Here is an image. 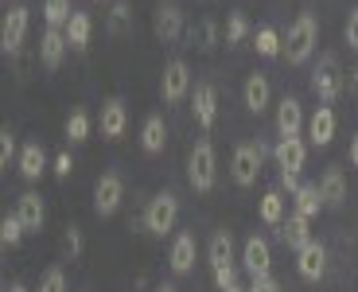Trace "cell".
<instances>
[{"instance_id":"bcb514c9","label":"cell","mask_w":358,"mask_h":292,"mask_svg":"<svg viewBox=\"0 0 358 292\" xmlns=\"http://www.w3.org/2000/svg\"><path fill=\"white\" fill-rule=\"evenodd\" d=\"M350 82H355V90H358V67H355V71H350Z\"/></svg>"},{"instance_id":"8fae6325","label":"cell","mask_w":358,"mask_h":292,"mask_svg":"<svg viewBox=\"0 0 358 292\" xmlns=\"http://www.w3.org/2000/svg\"><path fill=\"white\" fill-rule=\"evenodd\" d=\"M101 137L106 141H121L125 137V129H129V109H125V102L121 97H109L106 106H101Z\"/></svg>"},{"instance_id":"d4e9b609","label":"cell","mask_w":358,"mask_h":292,"mask_svg":"<svg viewBox=\"0 0 358 292\" xmlns=\"http://www.w3.org/2000/svg\"><path fill=\"white\" fill-rule=\"evenodd\" d=\"M90 32H94L90 16H86V12H74L71 24H66V43H71L74 51H86V47H90Z\"/></svg>"},{"instance_id":"4fadbf2b","label":"cell","mask_w":358,"mask_h":292,"mask_svg":"<svg viewBox=\"0 0 358 292\" xmlns=\"http://www.w3.org/2000/svg\"><path fill=\"white\" fill-rule=\"evenodd\" d=\"M16 218L24 222V230H27V234H39V230H43V222H47L43 199H39L36 191H24V195L16 199Z\"/></svg>"},{"instance_id":"5b68a950","label":"cell","mask_w":358,"mask_h":292,"mask_svg":"<svg viewBox=\"0 0 358 292\" xmlns=\"http://www.w3.org/2000/svg\"><path fill=\"white\" fill-rule=\"evenodd\" d=\"M312 90L323 106L343 94V74H339V59H335V55H323L320 59V67H315V74H312Z\"/></svg>"},{"instance_id":"7c38bea8","label":"cell","mask_w":358,"mask_h":292,"mask_svg":"<svg viewBox=\"0 0 358 292\" xmlns=\"http://www.w3.org/2000/svg\"><path fill=\"white\" fill-rule=\"evenodd\" d=\"M296 269H300L304 281H320V277L327 273V249L312 238L304 249H296Z\"/></svg>"},{"instance_id":"b9f144b4","label":"cell","mask_w":358,"mask_h":292,"mask_svg":"<svg viewBox=\"0 0 358 292\" xmlns=\"http://www.w3.org/2000/svg\"><path fill=\"white\" fill-rule=\"evenodd\" d=\"M300 187H304V183H300V176H296V172H280V191L296 195Z\"/></svg>"},{"instance_id":"484cf974","label":"cell","mask_w":358,"mask_h":292,"mask_svg":"<svg viewBox=\"0 0 358 292\" xmlns=\"http://www.w3.org/2000/svg\"><path fill=\"white\" fill-rule=\"evenodd\" d=\"M261 222H268V226L285 222V191H280V187L261 195Z\"/></svg>"},{"instance_id":"ac0fdd59","label":"cell","mask_w":358,"mask_h":292,"mask_svg":"<svg viewBox=\"0 0 358 292\" xmlns=\"http://www.w3.org/2000/svg\"><path fill=\"white\" fill-rule=\"evenodd\" d=\"M16 168H20V176H24L27 183H36V179L47 172V152H43V144H39V141H27L24 148H20Z\"/></svg>"},{"instance_id":"f1b7e54d","label":"cell","mask_w":358,"mask_h":292,"mask_svg":"<svg viewBox=\"0 0 358 292\" xmlns=\"http://www.w3.org/2000/svg\"><path fill=\"white\" fill-rule=\"evenodd\" d=\"M253 47H257V55H265V59H277V55H285V39H280L277 27H261L257 36H253Z\"/></svg>"},{"instance_id":"3957f363","label":"cell","mask_w":358,"mask_h":292,"mask_svg":"<svg viewBox=\"0 0 358 292\" xmlns=\"http://www.w3.org/2000/svg\"><path fill=\"white\" fill-rule=\"evenodd\" d=\"M187 179L195 191H210L218 179V160H215V144L210 141H195V148H191L187 156Z\"/></svg>"},{"instance_id":"d6986e66","label":"cell","mask_w":358,"mask_h":292,"mask_svg":"<svg viewBox=\"0 0 358 292\" xmlns=\"http://www.w3.org/2000/svg\"><path fill=\"white\" fill-rule=\"evenodd\" d=\"M242 97H245V109H250V113H265L268 102H273V86H268L265 74H250L245 86H242Z\"/></svg>"},{"instance_id":"1f68e13d","label":"cell","mask_w":358,"mask_h":292,"mask_svg":"<svg viewBox=\"0 0 358 292\" xmlns=\"http://www.w3.org/2000/svg\"><path fill=\"white\" fill-rule=\"evenodd\" d=\"M66 137H71L74 144H82L90 137V113L86 109H74V113L66 117Z\"/></svg>"},{"instance_id":"5bb4252c","label":"cell","mask_w":358,"mask_h":292,"mask_svg":"<svg viewBox=\"0 0 358 292\" xmlns=\"http://www.w3.org/2000/svg\"><path fill=\"white\" fill-rule=\"evenodd\" d=\"M273 156H277L280 172H296V176H300V168H304V160H308V144L300 141V137H280Z\"/></svg>"},{"instance_id":"836d02e7","label":"cell","mask_w":358,"mask_h":292,"mask_svg":"<svg viewBox=\"0 0 358 292\" xmlns=\"http://www.w3.org/2000/svg\"><path fill=\"white\" fill-rule=\"evenodd\" d=\"M39 292H66V273L59 265L55 269H47L43 273V281H39Z\"/></svg>"},{"instance_id":"ab89813d","label":"cell","mask_w":358,"mask_h":292,"mask_svg":"<svg viewBox=\"0 0 358 292\" xmlns=\"http://www.w3.org/2000/svg\"><path fill=\"white\" fill-rule=\"evenodd\" d=\"M74 172V160H71V152H59V156H55V176L59 179H66Z\"/></svg>"},{"instance_id":"7dc6e473","label":"cell","mask_w":358,"mask_h":292,"mask_svg":"<svg viewBox=\"0 0 358 292\" xmlns=\"http://www.w3.org/2000/svg\"><path fill=\"white\" fill-rule=\"evenodd\" d=\"M226 292H245V288H242V284H238V288H226Z\"/></svg>"},{"instance_id":"52a82bcc","label":"cell","mask_w":358,"mask_h":292,"mask_svg":"<svg viewBox=\"0 0 358 292\" xmlns=\"http://www.w3.org/2000/svg\"><path fill=\"white\" fill-rule=\"evenodd\" d=\"M121 199H125V183H121V176H117V172L98 176V183H94V211H98V218L117 214Z\"/></svg>"},{"instance_id":"30bf717a","label":"cell","mask_w":358,"mask_h":292,"mask_svg":"<svg viewBox=\"0 0 358 292\" xmlns=\"http://www.w3.org/2000/svg\"><path fill=\"white\" fill-rule=\"evenodd\" d=\"M191 109H195V121L203 125V129H210V125L218 121V90L210 86V82H199V86L191 90Z\"/></svg>"},{"instance_id":"2e32d148","label":"cell","mask_w":358,"mask_h":292,"mask_svg":"<svg viewBox=\"0 0 358 292\" xmlns=\"http://www.w3.org/2000/svg\"><path fill=\"white\" fill-rule=\"evenodd\" d=\"M66 32H55V27H47L43 39H39V62H43L47 71H59L66 59Z\"/></svg>"},{"instance_id":"603a6c76","label":"cell","mask_w":358,"mask_h":292,"mask_svg":"<svg viewBox=\"0 0 358 292\" xmlns=\"http://www.w3.org/2000/svg\"><path fill=\"white\" fill-rule=\"evenodd\" d=\"M280 238H285L292 249H304L308 242H312V230H308V214H300V211L288 214V218L280 222Z\"/></svg>"},{"instance_id":"60d3db41","label":"cell","mask_w":358,"mask_h":292,"mask_svg":"<svg viewBox=\"0 0 358 292\" xmlns=\"http://www.w3.org/2000/svg\"><path fill=\"white\" fill-rule=\"evenodd\" d=\"M343 36H347L350 51H358V8H355V12H350V16H347V32H343Z\"/></svg>"},{"instance_id":"e575fe53","label":"cell","mask_w":358,"mask_h":292,"mask_svg":"<svg viewBox=\"0 0 358 292\" xmlns=\"http://www.w3.org/2000/svg\"><path fill=\"white\" fill-rule=\"evenodd\" d=\"M12 156H16V137H12V129L4 125V129H0V168H8Z\"/></svg>"},{"instance_id":"4dcf8cb0","label":"cell","mask_w":358,"mask_h":292,"mask_svg":"<svg viewBox=\"0 0 358 292\" xmlns=\"http://www.w3.org/2000/svg\"><path fill=\"white\" fill-rule=\"evenodd\" d=\"M24 234L27 230H24V222H20L16 214H4V218H0V246L4 249H16Z\"/></svg>"},{"instance_id":"8992f818","label":"cell","mask_w":358,"mask_h":292,"mask_svg":"<svg viewBox=\"0 0 358 292\" xmlns=\"http://www.w3.org/2000/svg\"><path fill=\"white\" fill-rule=\"evenodd\" d=\"M187 94H191V67L183 59H171L160 74V97L176 106V102H183Z\"/></svg>"},{"instance_id":"d6a6232c","label":"cell","mask_w":358,"mask_h":292,"mask_svg":"<svg viewBox=\"0 0 358 292\" xmlns=\"http://www.w3.org/2000/svg\"><path fill=\"white\" fill-rule=\"evenodd\" d=\"M245 36H250V20H245V12H234L226 20V43H242Z\"/></svg>"},{"instance_id":"4316f807","label":"cell","mask_w":358,"mask_h":292,"mask_svg":"<svg viewBox=\"0 0 358 292\" xmlns=\"http://www.w3.org/2000/svg\"><path fill=\"white\" fill-rule=\"evenodd\" d=\"M71 16H74L71 0H43V20H47V27H55V32H66Z\"/></svg>"},{"instance_id":"7402d4cb","label":"cell","mask_w":358,"mask_h":292,"mask_svg":"<svg viewBox=\"0 0 358 292\" xmlns=\"http://www.w3.org/2000/svg\"><path fill=\"white\" fill-rule=\"evenodd\" d=\"M164 144H168V125H164L160 113H148L141 125V148L148 156H156V152H164Z\"/></svg>"},{"instance_id":"ba28073f","label":"cell","mask_w":358,"mask_h":292,"mask_svg":"<svg viewBox=\"0 0 358 292\" xmlns=\"http://www.w3.org/2000/svg\"><path fill=\"white\" fill-rule=\"evenodd\" d=\"M27 24H31L27 8H12L8 16H4V24H0V51L16 55L20 47H24V39H27Z\"/></svg>"},{"instance_id":"74e56055","label":"cell","mask_w":358,"mask_h":292,"mask_svg":"<svg viewBox=\"0 0 358 292\" xmlns=\"http://www.w3.org/2000/svg\"><path fill=\"white\" fill-rule=\"evenodd\" d=\"M245 292H285V288H280V281H277V277L268 273V277H253V281H250V288H245Z\"/></svg>"},{"instance_id":"cb8c5ba5","label":"cell","mask_w":358,"mask_h":292,"mask_svg":"<svg viewBox=\"0 0 358 292\" xmlns=\"http://www.w3.org/2000/svg\"><path fill=\"white\" fill-rule=\"evenodd\" d=\"M320 195H323V203H327V207H343V203H347V179H343L339 168H327L320 176Z\"/></svg>"},{"instance_id":"9c48e42d","label":"cell","mask_w":358,"mask_h":292,"mask_svg":"<svg viewBox=\"0 0 358 292\" xmlns=\"http://www.w3.org/2000/svg\"><path fill=\"white\" fill-rule=\"evenodd\" d=\"M242 265H245V273H250V277H268V269H273V249H268L265 238H257V234L245 238Z\"/></svg>"},{"instance_id":"44dd1931","label":"cell","mask_w":358,"mask_h":292,"mask_svg":"<svg viewBox=\"0 0 358 292\" xmlns=\"http://www.w3.org/2000/svg\"><path fill=\"white\" fill-rule=\"evenodd\" d=\"M168 265H171V273H179V277L195 269V234H176L171 253H168Z\"/></svg>"},{"instance_id":"ee69618b","label":"cell","mask_w":358,"mask_h":292,"mask_svg":"<svg viewBox=\"0 0 358 292\" xmlns=\"http://www.w3.org/2000/svg\"><path fill=\"white\" fill-rule=\"evenodd\" d=\"M4 292H27V288H24V284H8Z\"/></svg>"},{"instance_id":"f6af8a7d","label":"cell","mask_w":358,"mask_h":292,"mask_svg":"<svg viewBox=\"0 0 358 292\" xmlns=\"http://www.w3.org/2000/svg\"><path fill=\"white\" fill-rule=\"evenodd\" d=\"M156 292H176V284H160V288H156Z\"/></svg>"},{"instance_id":"8d00e7d4","label":"cell","mask_w":358,"mask_h":292,"mask_svg":"<svg viewBox=\"0 0 358 292\" xmlns=\"http://www.w3.org/2000/svg\"><path fill=\"white\" fill-rule=\"evenodd\" d=\"M215 284H218V288H238V269H234V265H218L215 269Z\"/></svg>"},{"instance_id":"e0dca14e","label":"cell","mask_w":358,"mask_h":292,"mask_svg":"<svg viewBox=\"0 0 358 292\" xmlns=\"http://www.w3.org/2000/svg\"><path fill=\"white\" fill-rule=\"evenodd\" d=\"M308 141L315 148H327L335 141V109L331 106H320L312 117H308Z\"/></svg>"},{"instance_id":"d590c367","label":"cell","mask_w":358,"mask_h":292,"mask_svg":"<svg viewBox=\"0 0 358 292\" xmlns=\"http://www.w3.org/2000/svg\"><path fill=\"white\" fill-rule=\"evenodd\" d=\"M63 249H66L71 257H82L86 242H82V230H78V226H66V230H63Z\"/></svg>"},{"instance_id":"f35d334b","label":"cell","mask_w":358,"mask_h":292,"mask_svg":"<svg viewBox=\"0 0 358 292\" xmlns=\"http://www.w3.org/2000/svg\"><path fill=\"white\" fill-rule=\"evenodd\" d=\"M125 24H129V4H125V0H117V4H113V20H109V27H113V32H125Z\"/></svg>"},{"instance_id":"f546056e","label":"cell","mask_w":358,"mask_h":292,"mask_svg":"<svg viewBox=\"0 0 358 292\" xmlns=\"http://www.w3.org/2000/svg\"><path fill=\"white\" fill-rule=\"evenodd\" d=\"M292 199H296V211L308 214V218H312V214H320V207H327V203H323V195H320V183H304L300 191L292 195Z\"/></svg>"},{"instance_id":"6da1fadb","label":"cell","mask_w":358,"mask_h":292,"mask_svg":"<svg viewBox=\"0 0 358 292\" xmlns=\"http://www.w3.org/2000/svg\"><path fill=\"white\" fill-rule=\"evenodd\" d=\"M315 43H320V24H315L312 12H304V16L288 27V36H285V59L292 62V67H300V62H308L315 55Z\"/></svg>"},{"instance_id":"7a4b0ae2","label":"cell","mask_w":358,"mask_h":292,"mask_svg":"<svg viewBox=\"0 0 358 292\" xmlns=\"http://www.w3.org/2000/svg\"><path fill=\"white\" fill-rule=\"evenodd\" d=\"M179 222V199L171 191H160L148 199V207H144V230L156 234V238H164V234L176 230Z\"/></svg>"},{"instance_id":"83f0119b","label":"cell","mask_w":358,"mask_h":292,"mask_svg":"<svg viewBox=\"0 0 358 292\" xmlns=\"http://www.w3.org/2000/svg\"><path fill=\"white\" fill-rule=\"evenodd\" d=\"M218 265H234V238L230 230H218L215 238H210V269Z\"/></svg>"},{"instance_id":"ffe728a7","label":"cell","mask_w":358,"mask_h":292,"mask_svg":"<svg viewBox=\"0 0 358 292\" xmlns=\"http://www.w3.org/2000/svg\"><path fill=\"white\" fill-rule=\"evenodd\" d=\"M304 129V106L296 102V97H280L277 106V133L280 137H300Z\"/></svg>"},{"instance_id":"9a60e30c","label":"cell","mask_w":358,"mask_h":292,"mask_svg":"<svg viewBox=\"0 0 358 292\" xmlns=\"http://www.w3.org/2000/svg\"><path fill=\"white\" fill-rule=\"evenodd\" d=\"M156 36L164 39V43H176L179 36H183V12H179V4H171V0H164L160 8H156Z\"/></svg>"},{"instance_id":"277c9868","label":"cell","mask_w":358,"mask_h":292,"mask_svg":"<svg viewBox=\"0 0 358 292\" xmlns=\"http://www.w3.org/2000/svg\"><path fill=\"white\" fill-rule=\"evenodd\" d=\"M261 160H265V144H238L234 148V160H230V176L238 187H253L261 176Z\"/></svg>"},{"instance_id":"7bdbcfd3","label":"cell","mask_w":358,"mask_h":292,"mask_svg":"<svg viewBox=\"0 0 358 292\" xmlns=\"http://www.w3.org/2000/svg\"><path fill=\"white\" fill-rule=\"evenodd\" d=\"M350 164H355V168H358V133L350 137Z\"/></svg>"}]
</instances>
